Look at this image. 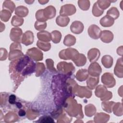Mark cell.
Segmentation results:
<instances>
[{
	"instance_id": "cell-1",
	"label": "cell",
	"mask_w": 123,
	"mask_h": 123,
	"mask_svg": "<svg viewBox=\"0 0 123 123\" xmlns=\"http://www.w3.org/2000/svg\"><path fill=\"white\" fill-rule=\"evenodd\" d=\"M64 109L70 116L76 118H83L82 105L77 104L76 100L72 98L67 99Z\"/></svg>"
},
{
	"instance_id": "cell-2",
	"label": "cell",
	"mask_w": 123,
	"mask_h": 123,
	"mask_svg": "<svg viewBox=\"0 0 123 123\" xmlns=\"http://www.w3.org/2000/svg\"><path fill=\"white\" fill-rule=\"evenodd\" d=\"M10 49L9 60L11 61L20 58L24 56L21 50V46L19 42H15L12 43L10 46Z\"/></svg>"
},
{
	"instance_id": "cell-3",
	"label": "cell",
	"mask_w": 123,
	"mask_h": 123,
	"mask_svg": "<svg viewBox=\"0 0 123 123\" xmlns=\"http://www.w3.org/2000/svg\"><path fill=\"white\" fill-rule=\"evenodd\" d=\"M95 95L99 98L101 100H108L112 98V93L107 90V88L101 85L98 86L96 88Z\"/></svg>"
},
{
	"instance_id": "cell-4",
	"label": "cell",
	"mask_w": 123,
	"mask_h": 123,
	"mask_svg": "<svg viewBox=\"0 0 123 123\" xmlns=\"http://www.w3.org/2000/svg\"><path fill=\"white\" fill-rule=\"evenodd\" d=\"M78 51L73 48H68L63 49L59 52L60 58L63 60H72L74 61L79 55Z\"/></svg>"
},
{
	"instance_id": "cell-5",
	"label": "cell",
	"mask_w": 123,
	"mask_h": 123,
	"mask_svg": "<svg viewBox=\"0 0 123 123\" xmlns=\"http://www.w3.org/2000/svg\"><path fill=\"white\" fill-rule=\"evenodd\" d=\"M74 93L81 98L83 97L90 98L92 95L91 91L89 90L88 87L86 86H80L78 85H77L74 88Z\"/></svg>"
},
{
	"instance_id": "cell-6",
	"label": "cell",
	"mask_w": 123,
	"mask_h": 123,
	"mask_svg": "<svg viewBox=\"0 0 123 123\" xmlns=\"http://www.w3.org/2000/svg\"><path fill=\"white\" fill-rule=\"evenodd\" d=\"M57 68L60 72L67 74H72L75 69L72 63H67L64 62H59L57 64Z\"/></svg>"
},
{
	"instance_id": "cell-7",
	"label": "cell",
	"mask_w": 123,
	"mask_h": 123,
	"mask_svg": "<svg viewBox=\"0 0 123 123\" xmlns=\"http://www.w3.org/2000/svg\"><path fill=\"white\" fill-rule=\"evenodd\" d=\"M101 82L105 86L109 88L113 87L116 84L112 74L110 73H105L102 75Z\"/></svg>"
},
{
	"instance_id": "cell-8",
	"label": "cell",
	"mask_w": 123,
	"mask_h": 123,
	"mask_svg": "<svg viewBox=\"0 0 123 123\" xmlns=\"http://www.w3.org/2000/svg\"><path fill=\"white\" fill-rule=\"evenodd\" d=\"M76 12V8L74 5L71 4L64 5L61 7L60 11L61 15L67 16L74 14Z\"/></svg>"
},
{
	"instance_id": "cell-9",
	"label": "cell",
	"mask_w": 123,
	"mask_h": 123,
	"mask_svg": "<svg viewBox=\"0 0 123 123\" xmlns=\"http://www.w3.org/2000/svg\"><path fill=\"white\" fill-rule=\"evenodd\" d=\"M26 54L36 61H41L43 59V53L36 48L28 49L26 52Z\"/></svg>"
},
{
	"instance_id": "cell-10",
	"label": "cell",
	"mask_w": 123,
	"mask_h": 123,
	"mask_svg": "<svg viewBox=\"0 0 123 123\" xmlns=\"http://www.w3.org/2000/svg\"><path fill=\"white\" fill-rule=\"evenodd\" d=\"M88 73L92 76H99L102 72V69L99 64L97 62H93L91 63L88 69Z\"/></svg>"
},
{
	"instance_id": "cell-11",
	"label": "cell",
	"mask_w": 123,
	"mask_h": 123,
	"mask_svg": "<svg viewBox=\"0 0 123 123\" xmlns=\"http://www.w3.org/2000/svg\"><path fill=\"white\" fill-rule=\"evenodd\" d=\"M101 31L99 27L95 25H91L88 29V35L93 39H98L100 37Z\"/></svg>"
},
{
	"instance_id": "cell-12",
	"label": "cell",
	"mask_w": 123,
	"mask_h": 123,
	"mask_svg": "<svg viewBox=\"0 0 123 123\" xmlns=\"http://www.w3.org/2000/svg\"><path fill=\"white\" fill-rule=\"evenodd\" d=\"M22 35V30L20 28L15 27L11 30L10 37L11 39L15 42H20Z\"/></svg>"
},
{
	"instance_id": "cell-13",
	"label": "cell",
	"mask_w": 123,
	"mask_h": 123,
	"mask_svg": "<svg viewBox=\"0 0 123 123\" xmlns=\"http://www.w3.org/2000/svg\"><path fill=\"white\" fill-rule=\"evenodd\" d=\"M34 41V35L32 32L28 30L25 32L22 36V43L28 46L33 43Z\"/></svg>"
},
{
	"instance_id": "cell-14",
	"label": "cell",
	"mask_w": 123,
	"mask_h": 123,
	"mask_svg": "<svg viewBox=\"0 0 123 123\" xmlns=\"http://www.w3.org/2000/svg\"><path fill=\"white\" fill-rule=\"evenodd\" d=\"M70 30L74 34H79L84 30V25L81 22L75 21L72 23L70 26Z\"/></svg>"
},
{
	"instance_id": "cell-15",
	"label": "cell",
	"mask_w": 123,
	"mask_h": 123,
	"mask_svg": "<svg viewBox=\"0 0 123 123\" xmlns=\"http://www.w3.org/2000/svg\"><path fill=\"white\" fill-rule=\"evenodd\" d=\"M100 55V51L98 49L93 48L88 51L87 57L90 62H95L98 59Z\"/></svg>"
},
{
	"instance_id": "cell-16",
	"label": "cell",
	"mask_w": 123,
	"mask_h": 123,
	"mask_svg": "<svg viewBox=\"0 0 123 123\" xmlns=\"http://www.w3.org/2000/svg\"><path fill=\"white\" fill-rule=\"evenodd\" d=\"M43 12L44 16L47 20L53 18L56 15V9L54 7L51 5L49 6L44 9H43Z\"/></svg>"
},
{
	"instance_id": "cell-17",
	"label": "cell",
	"mask_w": 123,
	"mask_h": 123,
	"mask_svg": "<svg viewBox=\"0 0 123 123\" xmlns=\"http://www.w3.org/2000/svg\"><path fill=\"white\" fill-rule=\"evenodd\" d=\"M100 38L101 40L104 43H109L112 41L113 34L109 30H103L101 33Z\"/></svg>"
},
{
	"instance_id": "cell-18",
	"label": "cell",
	"mask_w": 123,
	"mask_h": 123,
	"mask_svg": "<svg viewBox=\"0 0 123 123\" xmlns=\"http://www.w3.org/2000/svg\"><path fill=\"white\" fill-rule=\"evenodd\" d=\"M99 22L100 25L103 27H110L113 25L114 23V19L108 15H106L100 19Z\"/></svg>"
},
{
	"instance_id": "cell-19",
	"label": "cell",
	"mask_w": 123,
	"mask_h": 123,
	"mask_svg": "<svg viewBox=\"0 0 123 123\" xmlns=\"http://www.w3.org/2000/svg\"><path fill=\"white\" fill-rule=\"evenodd\" d=\"M37 37L40 41L49 42L51 40V34L46 31H41L37 33Z\"/></svg>"
},
{
	"instance_id": "cell-20",
	"label": "cell",
	"mask_w": 123,
	"mask_h": 123,
	"mask_svg": "<svg viewBox=\"0 0 123 123\" xmlns=\"http://www.w3.org/2000/svg\"><path fill=\"white\" fill-rule=\"evenodd\" d=\"M122 58L118 59L116 64L114 67V74L118 77H123V62Z\"/></svg>"
},
{
	"instance_id": "cell-21",
	"label": "cell",
	"mask_w": 123,
	"mask_h": 123,
	"mask_svg": "<svg viewBox=\"0 0 123 123\" xmlns=\"http://www.w3.org/2000/svg\"><path fill=\"white\" fill-rule=\"evenodd\" d=\"M110 119L109 115L103 112L97 113L94 117V120L95 123H106Z\"/></svg>"
},
{
	"instance_id": "cell-22",
	"label": "cell",
	"mask_w": 123,
	"mask_h": 123,
	"mask_svg": "<svg viewBox=\"0 0 123 123\" xmlns=\"http://www.w3.org/2000/svg\"><path fill=\"white\" fill-rule=\"evenodd\" d=\"M28 13V9L24 6H19L15 8V14L21 17H25Z\"/></svg>"
},
{
	"instance_id": "cell-23",
	"label": "cell",
	"mask_w": 123,
	"mask_h": 123,
	"mask_svg": "<svg viewBox=\"0 0 123 123\" xmlns=\"http://www.w3.org/2000/svg\"><path fill=\"white\" fill-rule=\"evenodd\" d=\"M88 77V73L86 69L79 70L76 74V78L79 81L83 82Z\"/></svg>"
},
{
	"instance_id": "cell-24",
	"label": "cell",
	"mask_w": 123,
	"mask_h": 123,
	"mask_svg": "<svg viewBox=\"0 0 123 123\" xmlns=\"http://www.w3.org/2000/svg\"><path fill=\"white\" fill-rule=\"evenodd\" d=\"M99 81V77L95 76H90L88 78L86 84L87 87L90 89H94L96 86L98 85Z\"/></svg>"
},
{
	"instance_id": "cell-25",
	"label": "cell",
	"mask_w": 123,
	"mask_h": 123,
	"mask_svg": "<svg viewBox=\"0 0 123 123\" xmlns=\"http://www.w3.org/2000/svg\"><path fill=\"white\" fill-rule=\"evenodd\" d=\"M70 22V18L67 16H64L60 15L56 19V24L61 27H64L68 25Z\"/></svg>"
},
{
	"instance_id": "cell-26",
	"label": "cell",
	"mask_w": 123,
	"mask_h": 123,
	"mask_svg": "<svg viewBox=\"0 0 123 123\" xmlns=\"http://www.w3.org/2000/svg\"><path fill=\"white\" fill-rule=\"evenodd\" d=\"M113 61V58L110 55H104L101 59L102 64L106 68H110L112 66Z\"/></svg>"
},
{
	"instance_id": "cell-27",
	"label": "cell",
	"mask_w": 123,
	"mask_h": 123,
	"mask_svg": "<svg viewBox=\"0 0 123 123\" xmlns=\"http://www.w3.org/2000/svg\"><path fill=\"white\" fill-rule=\"evenodd\" d=\"M73 61L74 62L76 66H82L86 64V56L84 54L82 53H79L77 57Z\"/></svg>"
},
{
	"instance_id": "cell-28",
	"label": "cell",
	"mask_w": 123,
	"mask_h": 123,
	"mask_svg": "<svg viewBox=\"0 0 123 123\" xmlns=\"http://www.w3.org/2000/svg\"><path fill=\"white\" fill-rule=\"evenodd\" d=\"M76 42V38L71 34H68L64 37L63 40V44L64 45L69 47L74 45Z\"/></svg>"
},
{
	"instance_id": "cell-29",
	"label": "cell",
	"mask_w": 123,
	"mask_h": 123,
	"mask_svg": "<svg viewBox=\"0 0 123 123\" xmlns=\"http://www.w3.org/2000/svg\"><path fill=\"white\" fill-rule=\"evenodd\" d=\"M85 114L88 117H92L95 114L96 109L95 106L92 104H89L85 106Z\"/></svg>"
},
{
	"instance_id": "cell-30",
	"label": "cell",
	"mask_w": 123,
	"mask_h": 123,
	"mask_svg": "<svg viewBox=\"0 0 123 123\" xmlns=\"http://www.w3.org/2000/svg\"><path fill=\"white\" fill-rule=\"evenodd\" d=\"M115 103L113 101H104L101 103L102 109L105 111L111 113L112 112V109L113 105Z\"/></svg>"
},
{
	"instance_id": "cell-31",
	"label": "cell",
	"mask_w": 123,
	"mask_h": 123,
	"mask_svg": "<svg viewBox=\"0 0 123 123\" xmlns=\"http://www.w3.org/2000/svg\"><path fill=\"white\" fill-rule=\"evenodd\" d=\"M51 40L54 43H59L62 38V34L60 32L57 30H54L50 33Z\"/></svg>"
},
{
	"instance_id": "cell-32",
	"label": "cell",
	"mask_w": 123,
	"mask_h": 123,
	"mask_svg": "<svg viewBox=\"0 0 123 123\" xmlns=\"http://www.w3.org/2000/svg\"><path fill=\"white\" fill-rule=\"evenodd\" d=\"M37 45L40 49L45 51L49 50L51 48V44L50 43L41 41L40 40H38L37 41Z\"/></svg>"
},
{
	"instance_id": "cell-33",
	"label": "cell",
	"mask_w": 123,
	"mask_h": 123,
	"mask_svg": "<svg viewBox=\"0 0 123 123\" xmlns=\"http://www.w3.org/2000/svg\"><path fill=\"white\" fill-rule=\"evenodd\" d=\"M18 119V117L16 113L13 112H9L7 113L4 117V121L5 122H16Z\"/></svg>"
},
{
	"instance_id": "cell-34",
	"label": "cell",
	"mask_w": 123,
	"mask_h": 123,
	"mask_svg": "<svg viewBox=\"0 0 123 123\" xmlns=\"http://www.w3.org/2000/svg\"><path fill=\"white\" fill-rule=\"evenodd\" d=\"M2 7L3 9L8 10L10 11L12 13L13 12L15 6L14 3L11 0H5L3 2Z\"/></svg>"
},
{
	"instance_id": "cell-35",
	"label": "cell",
	"mask_w": 123,
	"mask_h": 123,
	"mask_svg": "<svg viewBox=\"0 0 123 123\" xmlns=\"http://www.w3.org/2000/svg\"><path fill=\"white\" fill-rule=\"evenodd\" d=\"M113 106V111L114 114L116 116H122L123 115V109H122V105L121 103L117 102L115 103Z\"/></svg>"
},
{
	"instance_id": "cell-36",
	"label": "cell",
	"mask_w": 123,
	"mask_h": 123,
	"mask_svg": "<svg viewBox=\"0 0 123 123\" xmlns=\"http://www.w3.org/2000/svg\"><path fill=\"white\" fill-rule=\"evenodd\" d=\"M107 15L111 17L115 20L118 18L120 13L116 7H112L107 12Z\"/></svg>"
},
{
	"instance_id": "cell-37",
	"label": "cell",
	"mask_w": 123,
	"mask_h": 123,
	"mask_svg": "<svg viewBox=\"0 0 123 123\" xmlns=\"http://www.w3.org/2000/svg\"><path fill=\"white\" fill-rule=\"evenodd\" d=\"M12 13L8 10L3 9L0 12V17L1 20L4 22H7L11 17Z\"/></svg>"
},
{
	"instance_id": "cell-38",
	"label": "cell",
	"mask_w": 123,
	"mask_h": 123,
	"mask_svg": "<svg viewBox=\"0 0 123 123\" xmlns=\"http://www.w3.org/2000/svg\"><path fill=\"white\" fill-rule=\"evenodd\" d=\"M23 23L24 19L16 15L13 16L11 21V24L15 27H18L22 25Z\"/></svg>"
},
{
	"instance_id": "cell-39",
	"label": "cell",
	"mask_w": 123,
	"mask_h": 123,
	"mask_svg": "<svg viewBox=\"0 0 123 123\" xmlns=\"http://www.w3.org/2000/svg\"><path fill=\"white\" fill-rule=\"evenodd\" d=\"M45 67L43 63L37 62L36 64V76H39L44 72Z\"/></svg>"
},
{
	"instance_id": "cell-40",
	"label": "cell",
	"mask_w": 123,
	"mask_h": 123,
	"mask_svg": "<svg viewBox=\"0 0 123 123\" xmlns=\"http://www.w3.org/2000/svg\"><path fill=\"white\" fill-rule=\"evenodd\" d=\"M104 12V11L102 10L98 5L97 2H95L92 8V13L94 16L98 17L101 15Z\"/></svg>"
},
{
	"instance_id": "cell-41",
	"label": "cell",
	"mask_w": 123,
	"mask_h": 123,
	"mask_svg": "<svg viewBox=\"0 0 123 123\" xmlns=\"http://www.w3.org/2000/svg\"><path fill=\"white\" fill-rule=\"evenodd\" d=\"M97 3L98 6L103 11L106 9L111 4V1L110 0H98Z\"/></svg>"
},
{
	"instance_id": "cell-42",
	"label": "cell",
	"mask_w": 123,
	"mask_h": 123,
	"mask_svg": "<svg viewBox=\"0 0 123 123\" xmlns=\"http://www.w3.org/2000/svg\"><path fill=\"white\" fill-rule=\"evenodd\" d=\"M78 4L80 8L84 11L87 10L90 7V1L89 0H78Z\"/></svg>"
},
{
	"instance_id": "cell-43",
	"label": "cell",
	"mask_w": 123,
	"mask_h": 123,
	"mask_svg": "<svg viewBox=\"0 0 123 123\" xmlns=\"http://www.w3.org/2000/svg\"><path fill=\"white\" fill-rule=\"evenodd\" d=\"M36 18L37 21L42 22H46L47 20L43 14V9H40L38 10L36 13Z\"/></svg>"
},
{
	"instance_id": "cell-44",
	"label": "cell",
	"mask_w": 123,
	"mask_h": 123,
	"mask_svg": "<svg viewBox=\"0 0 123 123\" xmlns=\"http://www.w3.org/2000/svg\"><path fill=\"white\" fill-rule=\"evenodd\" d=\"M35 28L38 31H42L47 27V23L46 22H42L37 21L35 24Z\"/></svg>"
},
{
	"instance_id": "cell-45",
	"label": "cell",
	"mask_w": 123,
	"mask_h": 123,
	"mask_svg": "<svg viewBox=\"0 0 123 123\" xmlns=\"http://www.w3.org/2000/svg\"><path fill=\"white\" fill-rule=\"evenodd\" d=\"M47 68L51 72H56L57 71L53 66V61L51 59H48L46 60Z\"/></svg>"
},
{
	"instance_id": "cell-46",
	"label": "cell",
	"mask_w": 123,
	"mask_h": 123,
	"mask_svg": "<svg viewBox=\"0 0 123 123\" xmlns=\"http://www.w3.org/2000/svg\"><path fill=\"white\" fill-rule=\"evenodd\" d=\"M39 121L37 122L40 123H53L54 122L52 118L49 116H43L40 118Z\"/></svg>"
},
{
	"instance_id": "cell-47",
	"label": "cell",
	"mask_w": 123,
	"mask_h": 123,
	"mask_svg": "<svg viewBox=\"0 0 123 123\" xmlns=\"http://www.w3.org/2000/svg\"><path fill=\"white\" fill-rule=\"evenodd\" d=\"M7 51L4 48H0V61L5 60L7 57Z\"/></svg>"
},
{
	"instance_id": "cell-48",
	"label": "cell",
	"mask_w": 123,
	"mask_h": 123,
	"mask_svg": "<svg viewBox=\"0 0 123 123\" xmlns=\"http://www.w3.org/2000/svg\"><path fill=\"white\" fill-rule=\"evenodd\" d=\"M16 100V96L14 95H11L9 97V102L11 104H14L15 103Z\"/></svg>"
},
{
	"instance_id": "cell-49",
	"label": "cell",
	"mask_w": 123,
	"mask_h": 123,
	"mask_svg": "<svg viewBox=\"0 0 123 123\" xmlns=\"http://www.w3.org/2000/svg\"><path fill=\"white\" fill-rule=\"evenodd\" d=\"M18 114L20 116H24L25 115L26 113H25V111L24 110H20L19 111Z\"/></svg>"
},
{
	"instance_id": "cell-50",
	"label": "cell",
	"mask_w": 123,
	"mask_h": 123,
	"mask_svg": "<svg viewBox=\"0 0 123 123\" xmlns=\"http://www.w3.org/2000/svg\"><path fill=\"white\" fill-rule=\"evenodd\" d=\"M38 1L41 4H45L46 3L48 2L49 1H40V0H38Z\"/></svg>"
},
{
	"instance_id": "cell-51",
	"label": "cell",
	"mask_w": 123,
	"mask_h": 123,
	"mask_svg": "<svg viewBox=\"0 0 123 123\" xmlns=\"http://www.w3.org/2000/svg\"><path fill=\"white\" fill-rule=\"evenodd\" d=\"M16 106H17V107L18 108H21V107H22V105H21V104L20 103H19V102H16Z\"/></svg>"
}]
</instances>
